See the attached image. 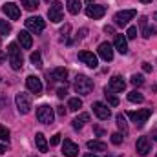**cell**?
Returning <instances> with one entry per match:
<instances>
[{"instance_id": "obj_1", "label": "cell", "mask_w": 157, "mask_h": 157, "mask_svg": "<svg viewBox=\"0 0 157 157\" xmlns=\"http://www.w3.org/2000/svg\"><path fill=\"white\" fill-rule=\"evenodd\" d=\"M7 57H9V64H11L13 70H20L22 68L24 59H22V53H20L17 44H9L7 46Z\"/></svg>"}, {"instance_id": "obj_2", "label": "cell", "mask_w": 157, "mask_h": 157, "mask_svg": "<svg viewBox=\"0 0 157 157\" xmlns=\"http://www.w3.org/2000/svg\"><path fill=\"white\" fill-rule=\"evenodd\" d=\"M73 86H75V91H77V93L88 95V93H91V90H93V80L90 77H86V75H77Z\"/></svg>"}, {"instance_id": "obj_3", "label": "cell", "mask_w": 157, "mask_h": 157, "mask_svg": "<svg viewBox=\"0 0 157 157\" xmlns=\"http://www.w3.org/2000/svg\"><path fill=\"white\" fill-rule=\"evenodd\" d=\"M37 119H39V122H42V124H53V121H55L53 108L49 104H40L39 110H37Z\"/></svg>"}, {"instance_id": "obj_4", "label": "cell", "mask_w": 157, "mask_h": 157, "mask_svg": "<svg viewBox=\"0 0 157 157\" xmlns=\"http://www.w3.org/2000/svg\"><path fill=\"white\" fill-rule=\"evenodd\" d=\"M15 102H17V110L22 115H26V113L31 112V95L29 93H17Z\"/></svg>"}, {"instance_id": "obj_5", "label": "cell", "mask_w": 157, "mask_h": 157, "mask_svg": "<svg viewBox=\"0 0 157 157\" xmlns=\"http://www.w3.org/2000/svg\"><path fill=\"white\" fill-rule=\"evenodd\" d=\"M26 28H28L31 33L40 35V33L44 31V28H46V22H44L42 17H29V18L26 20Z\"/></svg>"}, {"instance_id": "obj_6", "label": "cell", "mask_w": 157, "mask_h": 157, "mask_svg": "<svg viewBox=\"0 0 157 157\" xmlns=\"http://www.w3.org/2000/svg\"><path fill=\"white\" fill-rule=\"evenodd\" d=\"M135 15H137L135 9H122V11H117V13H115L113 20H115L117 26H128V22H130Z\"/></svg>"}, {"instance_id": "obj_7", "label": "cell", "mask_w": 157, "mask_h": 157, "mask_svg": "<svg viewBox=\"0 0 157 157\" xmlns=\"http://www.w3.org/2000/svg\"><path fill=\"white\" fill-rule=\"evenodd\" d=\"M152 115V110L150 108H144V110H137V112H128V117L132 119L137 126H143L146 121H148V117Z\"/></svg>"}, {"instance_id": "obj_8", "label": "cell", "mask_w": 157, "mask_h": 157, "mask_svg": "<svg viewBox=\"0 0 157 157\" xmlns=\"http://www.w3.org/2000/svg\"><path fill=\"white\" fill-rule=\"evenodd\" d=\"M62 15H64V9H62V4L59 2V0H55L51 6H49V9H48V17H49V20L51 22H60L62 20Z\"/></svg>"}, {"instance_id": "obj_9", "label": "cell", "mask_w": 157, "mask_h": 157, "mask_svg": "<svg viewBox=\"0 0 157 157\" xmlns=\"http://www.w3.org/2000/svg\"><path fill=\"white\" fill-rule=\"evenodd\" d=\"M91 108H93V113L101 119V121H106V119L112 117L110 108H108L106 104H102V102H93V106H91Z\"/></svg>"}, {"instance_id": "obj_10", "label": "cell", "mask_w": 157, "mask_h": 157, "mask_svg": "<svg viewBox=\"0 0 157 157\" xmlns=\"http://www.w3.org/2000/svg\"><path fill=\"white\" fill-rule=\"evenodd\" d=\"M104 13H106V7H104V6H97V4H93V6H88V7H86V15H88L90 18H93V20L102 18Z\"/></svg>"}, {"instance_id": "obj_11", "label": "cell", "mask_w": 157, "mask_h": 157, "mask_svg": "<svg viewBox=\"0 0 157 157\" xmlns=\"http://www.w3.org/2000/svg\"><path fill=\"white\" fill-rule=\"evenodd\" d=\"M97 51H99V57H101L102 60H106V62L113 60V48H112L110 42H102V44L99 46Z\"/></svg>"}, {"instance_id": "obj_12", "label": "cell", "mask_w": 157, "mask_h": 157, "mask_svg": "<svg viewBox=\"0 0 157 157\" xmlns=\"http://www.w3.org/2000/svg\"><path fill=\"white\" fill-rule=\"evenodd\" d=\"M78 60L84 62L88 68H97V64H99L97 57H95L91 51H78Z\"/></svg>"}, {"instance_id": "obj_13", "label": "cell", "mask_w": 157, "mask_h": 157, "mask_svg": "<svg viewBox=\"0 0 157 157\" xmlns=\"http://www.w3.org/2000/svg\"><path fill=\"white\" fill-rule=\"evenodd\" d=\"M26 86H28V90H29L31 93H35V95H40V93H42V82H40V78L35 77V75H29V77L26 78Z\"/></svg>"}, {"instance_id": "obj_14", "label": "cell", "mask_w": 157, "mask_h": 157, "mask_svg": "<svg viewBox=\"0 0 157 157\" xmlns=\"http://www.w3.org/2000/svg\"><path fill=\"white\" fill-rule=\"evenodd\" d=\"M2 11H4L11 20H18V18H20V9H18V6L13 4V2L4 4V6H2Z\"/></svg>"}, {"instance_id": "obj_15", "label": "cell", "mask_w": 157, "mask_h": 157, "mask_svg": "<svg viewBox=\"0 0 157 157\" xmlns=\"http://www.w3.org/2000/svg\"><path fill=\"white\" fill-rule=\"evenodd\" d=\"M62 154L66 157H77L78 155V146L73 141L64 139V143H62Z\"/></svg>"}, {"instance_id": "obj_16", "label": "cell", "mask_w": 157, "mask_h": 157, "mask_svg": "<svg viewBox=\"0 0 157 157\" xmlns=\"http://www.w3.org/2000/svg\"><path fill=\"white\" fill-rule=\"evenodd\" d=\"M135 150L141 154V155H148V152L152 150V143L148 137H139L137 139V144H135Z\"/></svg>"}, {"instance_id": "obj_17", "label": "cell", "mask_w": 157, "mask_h": 157, "mask_svg": "<svg viewBox=\"0 0 157 157\" xmlns=\"http://www.w3.org/2000/svg\"><path fill=\"white\" fill-rule=\"evenodd\" d=\"M139 26H141V33H143L144 39H150L152 35L157 33V28H150V26H148V18H146V17H141V18H139Z\"/></svg>"}, {"instance_id": "obj_18", "label": "cell", "mask_w": 157, "mask_h": 157, "mask_svg": "<svg viewBox=\"0 0 157 157\" xmlns=\"http://www.w3.org/2000/svg\"><path fill=\"white\" fill-rule=\"evenodd\" d=\"M124 88H126V82L122 80L121 75H113V77L110 78V84H108L110 91H124Z\"/></svg>"}, {"instance_id": "obj_19", "label": "cell", "mask_w": 157, "mask_h": 157, "mask_svg": "<svg viewBox=\"0 0 157 157\" xmlns=\"http://www.w3.org/2000/svg\"><path fill=\"white\" fill-rule=\"evenodd\" d=\"M113 44H115V49H117L119 53H122V55L128 53V42H126V39H124V35H115Z\"/></svg>"}, {"instance_id": "obj_20", "label": "cell", "mask_w": 157, "mask_h": 157, "mask_svg": "<svg viewBox=\"0 0 157 157\" xmlns=\"http://www.w3.org/2000/svg\"><path fill=\"white\" fill-rule=\"evenodd\" d=\"M18 42H20V46H22L24 49H29V48L33 46V39H31L29 31H20V33H18Z\"/></svg>"}, {"instance_id": "obj_21", "label": "cell", "mask_w": 157, "mask_h": 157, "mask_svg": "<svg viewBox=\"0 0 157 157\" xmlns=\"http://www.w3.org/2000/svg\"><path fill=\"white\" fill-rule=\"evenodd\" d=\"M66 78H68V70H64V68H55L51 71V80H64L66 82Z\"/></svg>"}, {"instance_id": "obj_22", "label": "cell", "mask_w": 157, "mask_h": 157, "mask_svg": "<svg viewBox=\"0 0 157 157\" xmlns=\"http://www.w3.org/2000/svg\"><path fill=\"white\" fill-rule=\"evenodd\" d=\"M66 7H68V11H70L71 15H78L82 4H80V0H68V2H66Z\"/></svg>"}, {"instance_id": "obj_23", "label": "cell", "mask_w": 157, "mask_h": 157, "mask_svg": "<svg viewBox=\"0 0 157 157\" xmlns=\"http://www.w3.org/2000/svg\"><path fill=\"white\" fill-rule=\"evenodd\" d=\"M88 148L93 150V152H106V143L102 141H88Z\"/></svg>"}, {"instance_id": "obj_24", "label": "cell", "mask_w": 157, "mask_h": 157, "mask_svg": "<svg viewBox=\"0 0 157 157\" xmlns=\"http://www.w3.org/2000/svg\"><path fill=\"white\" fill-rule=\"evenodd\" d=\"M88 121H90V115H88V113H80L78 117L73 119V128H75V130H80Z\"/></svg>"}, {"instance_id": "obj_25", "label": "cell", "mask_w": 157, "mask_h": 157, "mask_svg": "<svg viewBox=\"0 0 157 157\" xmlns=\"http://www.w3.org/2000/svg\"><path fill=\"white\" fill-rule=\"evenodd\" d=\"M35 143H37L39 152H48V143H46V137L42 133H37L35 135Z\"/></svg>"}, {"instance_id": "obj_26", "label": "cell", "mask_w": 157, "mask_h": 157, "mask_svg": "<svg viewBox=\"0 0 157 157\" xmlns=\"http://www.w3.org/2000/svg\"><path fill=\"white\" fill-rule=\"evenodd\" d=\"M80 108H82V101H80L78 97H73V99L68 101V110H71V112H78Z\"/></svg>"}, {"instance_id": "obj_27", "label": "cell", "mask_w": 157, "mask_h": 157, "mask_svg": "<svg viewBox=\"0 0 157 157\" xmlns=\"http://www.w3.org/2000/svg\"><path fill=\"white\" fill-rule=\"evenodd\" d=\"M115 121H117V126H119V130L126 135L128 133V124H126V119H124V115L122 113H117V117H115Z\"/></svg>"}, {"instance_id": "obj_28", "label": "cell", "mask_w": 157, "mask_h": 157, "mask_svg": "<svg viewBox=\"0 0 157 157\" xmlns=\"http://www.w3.org/2000/svg\"><path fill=\"white\" fill-rule=\"evenodd\" d=\"M104 97H106V101H108V104H110V106H119V99L113 95V91H110L108 88L104 90Z\"/></svg>"}, {"instance_id": "obj_29", "label": "cell", "mask_w": 157, "mask_h": 157, "mask_svg": "<svg viewBox=\"0 0 157 157\" xmlns=\"http://www.w3.org/2000/svg\"><path fill=\"white\" fill-rule=\"evenodd\" d=\"M20 2H22L24 9H28V11H35L39 7V0H20Z\"/></svg>"}, {"instance_id": "obj_30", "label": "cell", "mask_w": 157, "mask_h": 157, "mask_svg": "<svg viewBox=\"0 0 157 157\" xmlns=\"http://www.w3.org/2000/svg\"><path fill=\"white\" fill-rule=\"evenodd\" d=\"M128 101H130V102H143L144 97H143V93H139V91H130V93H128Z\"/></svg>"}, {"instance_id": "obj_31", "label": "cell", "mask_w": 157, "mask_h": 157, "mask_svg": "<svg viewBox=\"0 0 157 157\" xmlns=\"http://www.w3.org/2000/svg\"><path fill=\"white\" fill-rule=\"evenodd\" d=\"M29 60L33 62V66H37V68H42V57H40L39 51H35V53H31V57H29Z\"/></svg>"}, {"instance_id": "obj_32", "label": "cell", "mask_w": 157, "mask_h": 157, "mask_svg": "<svg viewBox=\"0 0 157 157\" xmlns=\"http://www.w3.org/2000/svg\"><path fill=\"white\" fill-rule=\"evenodd\" d=\"M11 33V24L6 20H0V35H7Z\"/></svg>"}, {"instance_id": "obj_33", "label": "cell", "mask_w": 157, "mask_h": 157, "mask_svg": "<svg viewBox=\"0 0 157 157\" xmlns=\"http://www.w3.org/2000/svg\"><path fill=\"white\" fill-rule=\"evenodd\" d=\"M130 82H132L133 86H143L144 78H143V75H132V78H130Z\"/></svg>"}, {"instance_id": "obj_34", "label": "cell", "mask_w": 157, "mask_h": 157, "mask_svg": "<svg viewBox=\"0 0 157 157\" xmlns=\"http://www.w3.org/2000/svg\"><path fill=\"white\" fill-rule=\"evenodd\" d=\"M0 139L2 141H9V130L6 126H2V124H0Z\"/></svg>"}, {"instance_id": "obj_35", "label": "cell", "mask_w": 157, "mask_h": 157, "mask_svg": "<svg viewBox=\"0 0 157 157\" xmlns=\"http://www.w3.org/2000/svg\"><path fill=\"white\" fill-rule=\"evenodd\" d=\"M70 31H71V26H70V24H64V28L60 29V35H62L60 39L66 40V39H68V35H70Z\"/></svg>"}, {"instance_id": "obj_36", "label": "cell", "mask_w": 157, "mask_h": 157, "mask_svg": "<svg viewBox=\"0 0 157 157\" xmlns=\"http://www.w3.org/2000/svg\"><path fill=\"white\" fill-rule=\"evenodd\" d=\"M126 37H128V39H135V37H137V28H135V26H130V28L126 29Z\"/></svg>"}, {"instance_id": "obj_37", "label": "cell", "mask_w": 157, "mask_h": 157, "mask_svg": "<svg viewBox=\"0 0 157 157\" xmlns=\"http://www.w3.org/2000/svg\"><path fill=\"white\" fill-rule=\"evenodd\" d=\"M112 143H113L115 146H119V144L122 143V135H121V133H117V132H115V133H112Z\"/></svg>"}, {"instance_id": "obj_38", "label": "cell", "mask_w": 157, "mask_h": 157, "mask_svg": "<svg viewBox=\"0 0 157 157\" xmlns=\"http://www.w3.org/2000/svg\"><path fill=\"white\" fill-rule=\"evenodd\" d=\"M59 143H60V133H55V135L51 137V143H49V144H51V146H57Z\"/></svg>"}, {"instance_id": "obj_39", "label": "cell", "mask_w": 157, "mask_h": 157, "mask_svg": "<svg viewBox=\"0 0 157 157\" xmlns=\"http://www.w3.org/2000/svg\"><path fill=\"white\" fill-rule=\"evenodd\" d=\"M66 95H68V91H66V88H59V90H57V97H59V99H64Z\"/></svg>"}, {"instance_id": "obj_40", "label": "cell", "mask_w": 157, "mask_h": 157, "mask_svg": "<svg viewBox=\"0 0 157 157\" xmlns=\"http://www.w3.org/2000/svg\"><path fill=\"white\" fill-rule=\"evenodd\" d=\"M57 113H59L60 117H66V108H64V106H57Z\"/></svg>"}, {"instance_id": "obj_41", "label": "cell", "mask_w": 157, "mask_h": 157, "mask_svg": "<svg viewBox=\"0 0 157 157\" xmlns=\"http://www.w3.org/2000/svg\"><path fill=\"white\" fill-rule=\"evenodd\" d=\"M86 33H88V29H86V28H82V29L77 33V39H84V37H86Z\"/></svg>"}, {"instance_id": "obj_42", "label": "cell", "mask_w": 157, "mask_h": 157, "mask_svg": "<svg viewBox=\"0 0 157 157\" xmlns=\"http://www.w3.org/2000/svg\"><path fill=\"white\" fill-rule=\"evenodd\" d=\"M143 70H144L146 73H150V71H152V66H150L148 62H144V64H143Z\"/></svg>"}, {"instance_id": "obj_43", "label": "cell", "mask_w": 157, "mask_h": 157, "mask_svg": "<svg viewBox=\"0 0 157 157\" xmlns=\"http://www.w3.org/2000/svg\"><path fill=\"white\" fill-rule=\"evenodd\" d=\"M95 133H97V135L101 137V135L104 133V130H102V128H99V126H95Z\"/></svg>"}, {"instance_id": "obj_44", "label": "cell", "mask_w": 157, "mask_h": 157, "mask_svg": "<svg viewBox=\"0 0 157 157\" xmlns=\"http://www.w3.org/2000/svg\"><path fill=\"white\" fill-rule=\"evenodd\" d=\"M104 33H113V28H112V26H106V28H104Z\"/></svg>"}, {"instance_id": "obj_45", "label": "cell", "mask_w": 157, "mask_h": 157, "mask_svg": "<svg viewBox=\"0 0 157 157\" xmlns=\"http://www.w3.org/2000/svg\"><path fill=\"white\" fill-rule=\"evenodd\" d=\"M2 154H6V146H4V144H0V155H2Z\"/></svg>"}, {"instance_id": "obj_46", "label": "cell", "mask_w": 157, "mask_h": 157, "mask_svg": "<svg viewBox=\"0 0 157 157\" xmlns=\"http://www.w3.org/2000/svg\"><path fill=\"white\" fill-rule=\"evenodd\" d=\"M152 137H154V141H157V130H152Z\"/></svg>"}, {"instance_id": "obj_47", "label": "cell", "mask_w": 157, "mask_h": 157, "mask_svg": "<svg viewBox=\"0 0 157 157\" xmlns=\"http://www.w3.org/2000/svg\"><path fill=\"white\" fill-rule=\"evenodd\" d=\"M84 157H99V155H95V154H86Z\"/></svg>"}, {"instance_id": "obj_48", "label": "cell", "mask_w": 157, "mask_h": 157, "mask_svg": "<svg viewBox=\"0 0 157 157\" xmlns=\"http://www.w3.org/2000/svg\"><path fill=\"white\" fill-rule=\"evenodd\" d=\"M141 2H143V4H150L152 0H141Z\"/></svg>"}, {"instance_id": "obj_49", "label": "cell", "mask_w": 157, "mask_h": 157, "mask_svg": "<svg viewBox=\"0 0 157 157\" xmlns=\"http://www.w3.org/2000/svg\"><path fill=\"white\" fill-rule=\"evenodd\" d=\"M152 18H154V20H155V22H157V11H155V13H154V17H152Z\"/></svg>"}, {"instance_id": "obj_50", "label": "cell", "mask_w": 157, "mask_h": 157, "mask_svg": "<svg viewBox=\"0 0 157 157\" xmlns=\"http://www.w3.org/2000/svg\"><path fill=\"white\" fill-rule=\"evenodd\" d=\"M2 62H4V55L0 53V64H2Z\"/></svg>"}, {"instance_id": "obj_51", "label": "cell", "mask_w": 157, "mask_h": 157, "mask_svg": "<svg viewBox=\"0 0 157 157\" xmlns=\"http://www.w3.org/2000/svg\"><path fill=\"white\" fill-rule=\"evenodd\" d=\"M46 2H49V0H46Z\"/></svg>"}]
</instances>
